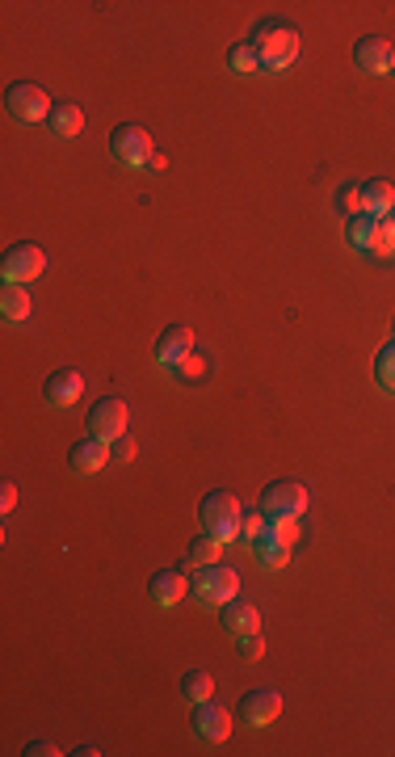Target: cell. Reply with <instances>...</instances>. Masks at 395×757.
<instances>
[{"label":"cell","instance_id":"cell-3","mask_svg":"<svg viewBox=\"0 0 395 757\" xmlns=\"http://www.w3.org/2000/svg\"><path fill=\"white\" fill-rule=\"evenodd\" d=\"M194 598H198L202 606H227L232 598H240V572L227 568V564L198 568V577H194Z\"/></svg>","mask_w":395,"mask_h":757},{"label":"cell","instance_id":"cell-15","mask_svg":"<svg viewBox=\"0 0 395 757\" xmlns=\"http://www.w3.org/2000/svg\"><path fill=\"white\" fill-rule=\"evenodd\" d=\"M223 631L227 636H236V640L253 636V631H261V610L253 602H244V598H232L223 606Z\"/></svg>","mask_w":395,"mask_h":757},{"label":"cell","instance_id":"cell-30","mask_svg":"<svg viewBox=\"0 0 395 757\" xmlns=\"http://www.w3.org/2000/svg\"><path fill=\"white\" fill-rule=\"evenodd\" d=\"M269 526V518L265 514H244V526H240V535L248 539V543H253V539H261V530Z\"/></svg>","mask_w":395,"mask_h":757},{"label":"cell","instance_id":"cell-35","mask_svg":"<svg viewBox=\"0 0 395 757\" xmlns=\"http://www.w3.org/2000/svg\"><path fill=\"white\" fill-rule=\"evenodd\" d=\"M391 68H395V55H391Z\"/></svg>","mask_w":395,"mask_h":757},{"label":"cell","instance_id":"cell-28","mask_svg":"<svg viewBox=\"0 0 395 757\" xmlns=\"http://www.w3.org/2000/svg\"><path fill=\"white\" fill-rule=\"evenodd\" d=\"M177 371L194 383V379H202V375H206V362H202V358H198V350H194V354H185V358L177 362Z\"/></svg>","mask_w":395,"mask_h":757},{"label":"cell","instance_id":"cell-25","mask_svg":"<svg viewBox=\"0 0 395 757\" xmlns=\"http://www.w3.org/2000/svg\"><path fill=\"white\" fill-rule=\"evenodd\" d=\"M332 202H337V211H345L349 219L366 211V207H362V186H358V181H345V186L332 194Z\"/></svg>","mask_w":395,"mask_h":757},{"label":"cell","instance_id":"cell-11","mask_svg":"<svg viewBox=\"0 0 395 757\" xmlns=\"http://www.w3.org/2000/svg\"><path fill=\"white\" fill-rule=\"evenodd\" d=\"M43 396H47L51 408H68V404H76L80 396H85V375L72 371V366H64V371H55V375L47 379Z\"/></svg>","mask_w":395,"mask_h":757},{"label":"cell","instance_id":"cell-18","mask_svg":"<svg viewBox=\"0 0 395 757\" xmlns=\"http://www.w3.org/2000/svg\"><path fill=\"white\" fill-rule=\"evenodd\" d=\"M47 127L59 135V139H76L80 131H85V110L76 106V101H59V106L51 110Z\"/></svg>","mask_w":395,"mask_h":757},{"label":"cell","instance_id":"cell-26","mask_svg":"<svg viewBox=\"0 0 395 757\" xmlns=\"http://www.w3.org/2000/svg\"><path fill=\"white\" fill-rule=\"evenodd\" d=\"M370 253H379V257L395 253V215L379 219V228H374V244H370Z\"/></svg>","mask_w":395,"mask_h":757},{"label":"cell","instance_id":"cell-7","mask_svg":"<svg viewBox=\"0 0 395 757\" xmlns=\"http://www.w3.org/2000/svg\"><path fill=\"white\" fill-rule=\"evenodd\" d=\"M127 425H131V408L127 400H118V396H101L93 404V413H89V434L101 438V442H118L122 434H127Z\"/></svg>","mask_w":395,"mask_h":757},{"label":"cell","instance_id":"cell-16","mask_svg":"<svg viewBox=\"0 0 395 757\" xmlns=\"http://www.w3.org/2000/svg\"><path fill=\"white\" fill-rule=\"evenodd\" d=\"M194 728H198V736H206V741H227L232 715H227V707H219L215 699H206V703L194 707Z\"/></svg>","mask_w":395,"mask_h":757},{"label":"cell","instance_id":"cell-14","mask_svg":"<svg viewBox=\"0 0 395 757\" xmlns=\"http://www.w3.org/2000/svg\"><path fill=\"white\" fill-rule=\"evenodd\" d=\"M185 593H190V577H185L181 568H164V572H156V577L148 581V598L156 606H177Z\"/></svg>","mask_w":395,"mask_h":757},{"label":"cell","instance_id":"cell-13","mask_svg":"<svg viewBox=\"0 0 395 757\" xmlns=\"http://www.w3.org/2000/svg\"><path fill=\"white\" fill-rule=\"evenodd\" d=\"M391 43L387 38H379V34H370V38H362L358 47H353V64H358L362 72H370V76H383V72H391Z\"/></svg>","mask_w":395,"mask_h":757},{"label":"cell","instance_id":"cell-27","mask_svg":"<svg viewBox=\"0 0 395 757\" xmlns=\"http://www.w3.org/2000/svg\"><path fill=\"white\" fill-rule=\"evenodd\" d=\"M227 64H232L236 72H257V68H261V59H257L253 43H240L232 55H227Z\"/></svg>","mask_w":395,"mask_h":757},{"label":"cell","instance_id":"cell-4","mask_svg":"<svg viewBox=\"0 0 395 757\" xmlns=\"http://www.w3.org/2000/svg\"><path fill=\"white\" fill-rule=\"evenodd\" d=\"M5 110L17 118V122H43L51 118V97L43 85H34V80H13L9 93H5Z\"/></svg>","mask_w":395,"mask_h":757},{"label":"cell","instance_id":"cell-12","mask_svg":"<svg viewBox=\"0 0 395 757\" xmlns=\"http://www.w3.org/2000/svg\"><path fill=\"white\" fill-rule=\"evenodd\" d=\"M114 442H101V438H80L76 446H72V472H80V476H97L101 472V467H106L110 463V455H114V450H110Z\"/></svg>","mask_w":395,"mask_h":757},{"label":"cell","instance_id":"cell-2","mask_svg":"<svg viewBox=\"0 0 395 757\" xmlns=\"http://www.w3.org/2000/svg\"><path fill=\"white\" fill-rule=\"evenodd\" d=\"M198 518H202V530H206V535H215V539H223V543L240 539L244 509H240L236 493H227V488H215V493H206V497H202Z\"/></svg>","mask_w":395,"mask_h":757},{"label":"cell","instance_id":"cell-32","mask_svg":"<svg viewBox=\"0 0 395 757\" xmlns=\"http://www.w3.org/2000/svg\"><path fill=\"white\" fill-rule=\"evenodd\" d=\"M114 455H118L122 463H131V459H135V438H131V434H122V438L114 442Z\"/></svg>","mask_w":395,"mask_h":757},{"label":"cell","instance_id":"cell-1","mask_svg":"<svg viewBox=\"0 0 395 757\" xmlns=\"http://www.w3.org/2000/svg\"><path fill=\"white\" fill-rule=\"evenodd\" d=\"M248 43H253V51H257V59L265 68H290L299 59L303 38H299L295 26H286V22H261Z\"/></svg>","mask_w":395,"mask_h":757},{"label":"cell","instance_id":"cell-10","mask_svg":"<svg viewBox=\"0 0 395 757\" xmlns=\"http://www.w3.org/2000/svg\"><path fill=\"white\" fill-rule=\"evenodd\" d=\"M194 350H198L194 329H185V324H173V329H164V333L156 337L152 358H156L160 366H177L185 354H194Z\"/></svg>","mask_w":395,"mask_h":757},{"label":"cell","instance_id":"cell-19","mask_svg":"<svg viewBox=\"0 0 395 757\" xmlns=\"http://www.w3.org/2000/svg\"><path fill=\"white\" fill-rule=\"evenodd\" d=\"M290 543H282V539H274L269 530H261V539H253V556H257V564H265V568H286L290 564Z\"/></svg>","mask_w":395,"mask_h":757},{"label":"cell","instance_id":"cell-31","mask_svg":"<svg viewBox=\"0 0 395 757\" xmlns=\"http://www.w3.org/2000/svg\"><path fill=\"white\" fill-rule=\"evenodd\" d=\"M13 505H17V484L5 480L0 484V514H13Z\"/></svg>","mask_w":395,"mask_h":757},{"label":"cell","instance_id":"cell-21","mask_svg":"<svg viewBox=\"0 0 395 757\" xmlns=\"http://www.w3.org/2000/svg\"><path fill=\"white\" fill-rule=\"evenodd\" d=\"M223 539H215V535H202L198 539H190V547H185V560H190L194 568H211V564H219V556H223Z\"/></svg>","mask_w":395,"mask_h":757},{"label":"cell","instance_id":"cell-17","mask_svg":"<svg viewBox=\"0 0 395 757\" xmlns=\"http://www.w3.org/2000/svg\"><path fill=\"white\" fill-rule=\"evenodd\" d=\"M362 207H366V215H374V219L395 215V186H391V181H383V177L366 181V186H362Z\"/></svg>","mask_w":395,"mask_h":757},{"label":"cell","instance_id":"cell-33","mask_svg":"<svg viewBox=\"0 0 395 757\" xmlns=\"http://www.w3.org/2000/svg\"><path fill=\"white\" fill-rule=\"evenodd\" d=\"M59 753V745H51V741H26V757H55Z\"/></svg>","mask_w":395,"mask_h":757},{"label":"cell","instance_id":"cell-23","mask_svg":"<svg viewBox=\"0 0 395 757\" xmlns=\"http://www.w3.org/2000/svg\"><path fill=\"white\" fill-rule=\"evenodd\" d=\"M374 228H379V219H374V215H353V219L345 223V240L353 244V249H366V253H370Z\"/></svg>","mask_w":395,"mask_h":757},{"label":"cell","instance_id":"cell-5","mask_svg":"<svg viewBox=\"0 0 395 757\" xmlns=\"http://www.w3.org/2000/svg\"><path fill=\"white\" fill-rule=\"evenodd\" d=\"M261 514L265 518H303L307 514V488L299 480H274L261 493Z\"/></svg>","mask_w":395,"mask_h":757},{"label":"cell","instance_id":"cell-6","mask_svg":"<svg viewBox=\"0 0 395 757\" xmlns=\"http://www.w3.org/2000/svg\"><path fill=\"white\" fill-rule=\"evenodd\" d=\"M110 152L122 160V165H131V169H139V165H152V135L139 127V122H118L114 127V135H110Z\"/></svg>","mask_w":395,"mask_h":757},{"label":"cell","instance_id":"cell-24","mask_svg":"<svg viewBox=\"0 0 395 757\" xmlns=\"http://www.w3.org/2000/svg\"><path fill=\"white\" fill-rule=\"evenodd\" d=\"M374 379H379L383 392H395V341L383 345L379 358H374Z\"/></svg>","mask_w":395,"mask_h":757},{"label":"cell","instance_id":"cell-34","mask_svg":"<svg viewBox=\"0 0 395 757\" xmlns=\"http://www.w3.org/2000/svg\"><path fill=\"white\" fill-rule=\"evenodd\" d=\"M72 753H80V757H97L101 749H97V745H80V749H72Z\"/></svg>","mask_w":395,"mask_h":757},{"label":"cell","instance_id":"cell-9","mask_svg":"<svg viewBox=\"0 0 395 757\" xmlns=\"http://www.w3.org/2000/svg\"><path fill=\"white\" fill-rule=\"evenodd\" d=\"M236 715L248 724V728H265V724H274L278 715H282V694L274 686H253V690H244V699L236 707Z\"/></svg>","mask_w":395,"mask_h":757},{"label":"cell","instance_id":"cell-22","mask_svg":"<svg viewBox=\"0 0 395 757\" xmlns=\"http://www.w3.org/2000/svg\"><path fill=\"white\" fill-rule=\"evenodd\" d=\"M211 694H215V678H211V673H206V669H190V673H185V678H181V699L190 703V707L206 703V699H211Z\"/></svg>","mask_w":395,"mask_h":757},{"label":"cell","instance_id":"cell-8","mask_svg":"<svg viewBox=\"0 0 395 757\" xmlns=\"http://www.w3.org/2000/svg\"><path fill=\"white\" fill-rule=\"evenodd\" d=\"M43 270H47V253L38 249V244H30V240L13 244V249L5 253V261H0V274H5V282H17V286L34 282Z\"/></svg>","mask_w":395,"mask_h":757},{"label":"cell","instance_id":"cell-20","mask_svg":"<svg viewBox=\"0 0 395 757\" xmlns=\"http://www.w3.org/2000/svg\"><path fill=\"white\" fill-rule=\"evenodd\" d=\"M0 312H5V320H30L34 312V303H30V291L26 286H17V282H5V291H0Z\"/></svg>","mask_w":395,"mask_h":757},{"label":"cell","instance_id":"cell-29","mask_svg":"<svg viewBox=\"0 0 395 757\" xmlns=\"http://www.w3.org/2000/svg\"><path fill=\"white\" fill-rule=\"evenodd\" d=\"M240 657H244V661L265 657V636H257V631H253V636H244V640H240Z\"/></svg>","mask_w":395,"mask_h":757}]
</instances>
